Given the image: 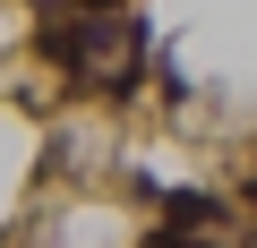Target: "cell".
<instances>
[{
	"mask_svg": "<svg viewBox=\"0 0 257 248\" xmlns=\"http://www.w3.org/2000/svg\"><path fill=\"white\" fill-rule=\"evenodd\" d=\"M163 205H172V231H214L223 222V197L214 188H172Z\"/></svg>",
	"mask_w": 257,
	"mask_h": 248,
	"instance_id": "cell-1",
	"label": "cell"
},
{
	"mask_svg": "<svg viewBox=\"0 0 257 248\" xmlns=\"http://www.w3.org/2000/svg\"><path fill=\"white\" fill-rule=\"evenodd\" d=\"M138 248H206V239H197V231H146Z\"/></svg>",
	"mask_w": 257,
	"mask_h": 248,
	"instance_id": "cell-2",
	"label": "cell"
}]
</instances>
